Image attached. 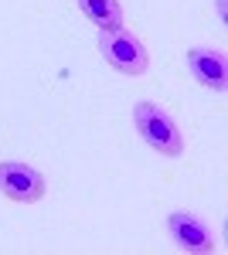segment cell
Listing matches in <instances>:
<instances>
[{"label": "cell", "instance_id": "6da1fadb", "mask_svg": "<svg viewBox=\"0 0 228 255\" xmlns=\"http://www.w3.org/2000/svg\"><path fill=\"white\" fill-rule=\"evenodd\" d=\"M133 126L150 150L164 153V157H181L184 153V133H181V126L157 102H147V99L136 102L133 106Z\"/></svg>", "mask_w": 228, "mask_h": 255}, {"label": "cell", "instance_id": "7a4b0ae2", "mask_svg": "<svg viewBox=\"0 0 228 255\" xmlns=\"http://www.w3.org/2000/svg\"><path fill=\"white\" fill-rule=\"evenodd\" d=\"M99 51L106 65H113L116 72L123 75H143L150 68V55H147V44L130 34L126 27H116V31H99Z\"/></svg>", "mask_w": 228, "mask_h": 255}, {"label": "cell", "instance_id": "3957f363", "mask_svg": "<svg viewBox=\"0 0 228 255\" xmlns=\"http://www.w3.org/2000/svg\"><path fill=\"white\" fill-rule=\"evenodd\" d=\"M48 191L44 174L34 170L31 163H20V160H3L0 163V194L17 201V204H34L41 201Z\"/></svg>", "mask_w": 228, "mask_h": 255}, {"label": "cell", "instance_id": "277c9868", "mask_svg": "<svg viewBox=\"0 0 228 255\" xmlns=\"http://www.w3.org/2000/svg\"><path fill=\"white\" fill-rule=\"evenodd\" d=\"M167 232H171L174 245L181 252H194V255L215 252V232L198 215H191V211H174L167 218Z\"/></svg>", "mask_w": 228, "mask_h": 255}, {"label": "cell", "instance_id": "5b68a950", "mask_svg": "<svg viewBox=\"0 0 228 255\" xmlns=\"http://www.w3.org/2000/svg\"><path fill=\"white\" fill-rule=\"evenodd\" d=\"M188 72L194 82H201L205 89L225 92L228 89V68H225V55L218 48H191L188 51Z\"/></svg>", "mask_w": 228, "mask_h": 255}, {"label": "cell", "instance_id": "8992f818", "mask_svg": "<svg viewBox=\"0 0 228 255\" xmlns=\"http://www.w3.org/2000/svg\"><path fill=\"white\" fill-rule=\"evenodd\" d=\"M78 10L92 20L99 31H116V27H123L119 0H78Z\"/></svg>", "mask_w": 228, "mask_h": 255}]
</instances>
